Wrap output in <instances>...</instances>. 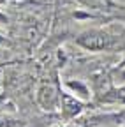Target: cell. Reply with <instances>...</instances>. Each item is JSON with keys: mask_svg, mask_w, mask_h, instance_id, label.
Returning <instances> with one entry per match:
<instances>
[{"mask_svg": "<svg viewBox=\"0 0 125 127\" xmlns=\"http://www.w3.org/2000/svg\"><path fill=\"white\" fill-rule=\"evenodd\" d=\"M122 79H125V69H123V72H122Z\"/></svg>", "mask_w": 125, "mask_h": 127, "instance_id": "obj_6", "label": "cell"}, {"mask_svg": "<svg viewBox=\"0 0 125 127\" xmlns=\"http://www.w3.org/2000/svg\"><path fill=\"white\" fill-rule=\"evenodd\" d=\"M2 44H5V39H4L2 35H0V46H2Z\"/></svg>", "mask_w": 125, "mask_h": 127, "instance_id": "obj_5", "label": "cell"}, {"mask_svg": "<svg viewBox=\"0 0 125 127\" xmlns=\"http://www.w3.org/2000/svg\"><path fill=\"white\" fill-rule=\"evenodd\" d=\"M60 99H62V109H64V113H65L67 117H74V115H77V113L83 109L81 102L76 101V97H72V95H69V94H64V92H62Z\"/></svg>", "mask_w": 125, "mask_h": 127, "instance_id": "obj_3", "label": "cell"}, {"mask_svg": "<svg viewBox=\"0 0 125 127\" xmlns=\"http://www.w3.org/2000/svg\"><path fill=\"white\" fill-rule=\"evenodd\" d=\"M77 44L83 46L85 50L99 51V50H106V48L111 46V37L104 34V32L92 30V32H85L83 35L77 37Z\"/></svg>", "mask_w": 125, "mask_h": 127, "instance_id": "obj_1", "label": "cell"}, {"mask_svg": "<svg viewBox=\"0 0 125 127\" xmlns=\"http://www.w3.org/2000/svg\"><path fill=\"white\" fill-rule=\"evenodd\" d=\"M0 23H7V18H5L2 12H0Z\"/></svg>", "mask_w": 125, "mask_h": 127, "instance_id": "obj_4", "label": "cell"}, {"mask_svg": "<svg viewBox=\"0 0 125 127\" xmlns=\"http://www.w3.org/2000/svg\"><path fill=\"white\" fill-rule=\"evenodd\" d=\"M60 95H62V94H58L56 87H55L53 83L48 81V83H42V87L39 88V92H37V99H39V102H41V106H42L44 109L53 111V109H56L58 102L62 101Z\"/></svg>", "mask_w": 125, "mask_h": 127, "instance_id": "obj_2", "label": "cell"}]
</instances>
